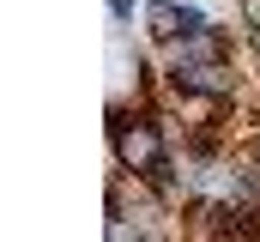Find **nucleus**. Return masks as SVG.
Returning <instances> with one entry per match:
<instances>
[{
    "label": "nucleus",
    "mask_w": 260,
    "mask_h": 242,
    "mask_svg": "<svg viewBox=\"0 0 260 242\" xmlns=\"http://www.w3.org/2000/svg\"><path fill=\"white\" fill-rule=\"evenodd\" d=\"M115 158L121 170H157L164 164V139L151 121H115Z\"/></svg>",
    "instance_id": "obj_1"
},
{
    "label": "nucleus",
    "mask_w": 260,
    "mask_h": 242,
    "mask_svg": "<svg viewBox=\"0 0 260 242\" xmlns=\"http://www.w3.org/2000/svg\"><path fill=\"white\" fill-rule=\"evenodd\" d=\"M145 18H151V37H164V43H170V37H182V31H200V24H206L194 6H170V0H151V6H145Z\"/></svg>",
    "instance_id": "obj_2"
},
{
    "label": "nucleus",
    "mask_w": 260,
    "mask_h": 242,
    "mask_svg": "<svg viewBox=\"0 0 260 242\" xmlns=\"http://www.w3.org/2000/svg\"><path fill=\"white\" fill-rule=\"evenodd\" d=\"M242 12H248V24H260V0H242Z\"/></svg>",
    "instance_id": "obj_3"
},
{
    "label": "nucleus",
    "mask_w": 260,
    "mask_h": 242,
    "mask_svg": "<svg viewBox=\"0 0 260 242\" xmlns=\"http://www.w3.org/2000/svg\"><path fill=\"white\" fill-rule=\"evenodd\" d=\"M254 43H260V37H254Z\"/></svg>",
    "instance_id": "obj_4"
}]
</instances>
